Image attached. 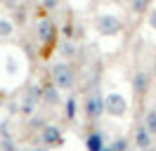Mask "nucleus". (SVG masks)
<instances>
[{"mask_svg": "<svg viewBox=\"0 0 156 151\" xmlns=\"http://www.w3.org/2000/svg\"><path fill=\"white\" fill-rule=\"evenodd\" d=\"M76 80H78V76H76V71H73L71 61L57 59L55 64L50 66V83L55 85V87L64 90V92H71V90L76 87Z\"/></svg>", "mask_w": 156, "mask_h": 151, "instance_id": "nucleus-1", "label": "nucleus"}, {"mask_svg": "<svg viewBox=\"0 0 156 151\" xmlns=\"http://www.w3.org/2000/svg\"><path fill=\"white\" fill-rule=\"evenodd\" d=\"M33 28H36V38H38L40 45L55 47V43H57V24H55V19L52 17H40V19H36Z\"/></svg>", "mask_w": 156, "mask_h": 151, "instance_id": "nucleus-2", "label": "nucleus"}, {"mask_svg": "<svg viewBox=\"0 0 156 151\" xmlns=\"http://www.w3.org/2000/svg\"><path fill=\"white\" fill-rule=\"evenodd\" d=\"M83 113L88 116V123H97L104 113V94L99 92L97 87L90 90L88 97L83 99Z\"/></svg>", "mask_w": 156, "mask_h": 151, "instance_id": "nucleus-3", "label": "nucleus"}, {"mask_svg": "<svg viewBox=\"0 0 156 151\" xmlns=\"http://www.w3.org/2000/svg\"><path fill=\"white\" fill-rule=\"evenodd\" d=\"M95 28H97L104 38L118 36V33L123 31V21H121V17H118V14H111V12H99L97 17H95Z\"/></svg>", "mask_w": 156, "mask_h": 151, "instance_id": "nucleus-4", "label": "nucleus"}, {"mask_svg": "<svg viewBox=\"0 0 156 151\" xmlns=\"http://www.w3.org/2000/svg\"><path fill=\"white\" fill-rule=\"evenodd\" d=\"M126 111H128V99L121 92L104 94V113L114 116V118H121V116H126Z\"/></svg>", "mask_w": 156, "mask_h": 151, "instance_id": "nucleus-5", "label": "nucleus"}, {"mask_svg": "<svg viewBox=\"0 0 156 151\" xmlns=\"http://www.w3.org/2000/svg\"><path fill=\"white\" fill-rule=\"evenodd\" d=\"M154 135L147 130L144 125L140 123L135 128V132H133V146H135L137 151H149V149H154Z\"/></svg>", "mask_w": 156, "mask_h": 151, "instance_id": "nucleus-6", "label": "nucleus"}, {"mask_svg": "<svg viewBox=\"0 0 156 151\" xmlns=\"http://www.w3.org/2000/svg\"><path fill=\"white\" fill-rule=\"evenodd\" d=\"M130 85H133V92H135L137 97H144V94L149 92V87H151V76H149V71H144V68L135 71Z\"/></svg>", "mask_w": 156, "mask_h": 151, "instance_id": "nucleus-7", "label": "nucleus"}, {"mask_svg": "<svg viewBox=\"0 0 156 151\" xmlns=\"http://www.w3.org/2000/svg\"><path fill=\"white\" fill-rule=\"evenodd\" d=\"M62 128L59 125H52V123H48L43 130H40V142L45 144V149H50V146H57V144H62Z\"/></svg>", "mask_w": 156, "mask_h": 151, "instance_id": "nucleus-8", "label": "nucleus"}, {"mask_svg": "<svg viewBox=\"0 0 156 151\" xmlns=\"http://www.w3.org/2000/svg\"><path fill=\"white\" fill-rule=\"evenodd\" d=\"M59 59H64V61H71V59H76L80 54V50H78V43L73 38H64L62 43H59Z\"/></svg>", "mask_w": 156, "mask_h": 151, "instance_id": "nucleus-9", "label": "nucleus"}, {"mask_svg": "<svg viewBox=\"0 0 156 151\" xmlns=\"http://www.w3.org/2000/svg\"><path fill=\"white\" fill-rule=\"evenodd\" d=\"M64 102L62 99V90L55 87L52 83H48L43 87V104H48V106H59V104Z\"/></svg>", "mask_w": 156, "mask_h": 151, "instance_id": "nucleus-10", "label": "nucleus"}, {"mask_svg": "<svg viewBox=\"0 0 156 151\" xmlns=\"http://www.w3.org/2000/svg\"><path fill=\"white\" fill-rule=\"evenodd\" d=\"M85 142H88V149L90 151H109V142L104 139V135H102L99 130H92Z\"/></svg>", "mask_w": 156, "mask_h": 151, "instance_id": "nucleus-11", "label": "nucleus"}, {"mask_svg": "<svg viewBox=\"0 0 156 151\" xmlns=\"http://www.w3.org/2000/svg\"><path fill=\"white\" fill-rule=\"evenodd\" d=\"M64 116H66L69 123H73L78 118V97L76 94H69L64 99Z\"/></svg>", "mask_w": 156, "mask_h": 151, "instance_id": "nucleus-12", "label": "nucleus"}, {"mask_svg": "<svg viewBox=\"0 0 156 151\" xmlns=\"http://www.w3.org/2000/svg\"><path fill=\"white\" fill-rule=\"evenodd\" d=\"M14 28H17L14 19L2 17V14H0V38H2V40H7V38H12V36H14Z\"/></svg>", "mask_w": 156, "mask_h": 151, "instance_id": "nucleus-13", "label": "nucleus"}, {"mask_svg": "<svg viewBox=\"0 0 156 151\" xmlns=\"http://www.w3.org/2000/svg\"><path fill=\"white\" fill-rule=\"evenodd\" d=\"M142 125H144L147 130H149V132H151V135L156 137V109H147V111H144Z\"/></svg>", "mask_w": 156, "mask_h": 151, "instance_id": "nucleus-14", "label": "nucleus"}, {"mask_svg": "<svg viewBox=\"0 0 156 151\" xmlns=\"http://www.w3.org/2000/svg\"><path fill=\"white\" fill-rule=\"evenodd\" d=\"M149 5H151V0H133L130 2V12L133 14H147Z\"/></svg>", "mask_w": 156, "mask_h": 151, "instance_id": "nucleus-15", "label": "nucleus"}, {"mask_svg": "<svg viewBox=\"0 0 156 151\" xmlns=\"http://www.w3.org/2000/svg\"><path fill=\"white\" fill-rule=\"evenodd\" d=\"M144 21H147V26L151 28V31H156V2L149 5V9H147V14H144Z\"/></svg>", "mask_w": 156, "mask_h": 151, "instance_id": "nucleus-16", "label": "nucleus"}, {"mask_svg": "<svg viewBox=\"0 0 156 151\" xmlns=\"http://www.w3.org/2000/svg\"><path fill=\"white\" fill-rule=\"evenodd\" d=\"M43 7L48 9V12H57L62 7V0H43Z\"/></svg>", "mask_w": 156, "mask_h": 151, "instance_id": "nucleus-17", "label": "nucleus"}, {"mask_svg": "<svg viewBox=\"0 0 156 151\" xmlns=\"http://www.w3.org/2000/svg\"><path fill=\"white\" fill-rule=\"evenodd\" d=\"M2 104H5V92L0 90V106H2Z\"/></svg>", "mask_w": 156, "mask_h": 151, "instance_id": "nucleus-18", "label": "nucleus"}, {"mask_svg": "<svg viewBox=\"0 0 156 151\" xmlns=\"http://www.w3.org/2000/svg\"><path fill=\"white\" fill-rule=\"evenodd\" d=\"M121 2H128V5H130V2H133V0H121Z\"/></svg>", "mask_w": 156, "mask_h": 151, "instance_id": "nucleus-19", "label": "nucleus"}, {"mask_svg": "<svg viewBox=\"0 0 156 151\" xmlns=\"http://www.w3.org/2000/svg\"><path fill=\"white\" fill-rule=\"evenodd\" d=\"M149 151H156V149H149Z\"/></svg>", "mask_w": 156, "mask_h": 151, "instance_id": "nucleus-20", "label": "nucleus"}]
</instances>
